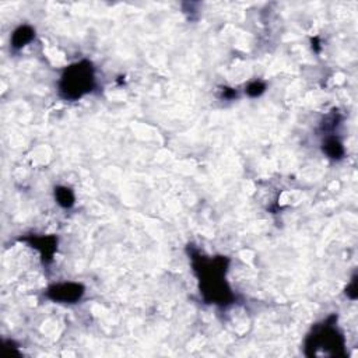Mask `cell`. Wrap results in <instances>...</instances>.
Masks as SVG:
<instances>
[{"instance_id": "obj_1", "label": "cell", "mask_w": 358, "mask_h": 358, "mask_svg": "<svg viewBox=\"0 0 358 358\" xmlns=\"http://www.w3.org/2000/svg\"><path fill=\"white\" fill-rule=\"evenodd\" d=\"M94 86V73L91 63L80 62L67 67L62 76L61 91L66 98H80L86 92L91 91Z\"/></svg>"}, {"instance_id": "obj_2", "label": "cell", "mask_w": 358, "mask_h": 358, "mask_svg": "<svg viewBox=\"0 0 358 358\" xmlns=\"http://www.w3.org/2000/svg\"><path fill=\"white\" fill-rule=\"evenodd\" d=\"M83 287L80 284H73V283H66V284H57L49 288L48 295L55 300V301L62 302H74L80 300L83 295Z\"/></svg>"}, {"instance_id": "obj_3", "label": "cell", "mask_w": 358, "mask_h": 358, "mask_svg": "<svg viewBox=\"0 0 358 358\" xmlns=\"http://www.w3.org/2000/svg\"><path fill=\"white\" fill-rule=\"evenodd\" d=\"M34 38V30L28 26L20 27L14 31L13 34V46L14 48H21Z\"/></svg>"}, {"instance_id": "obj_4", "label": "cell", "mask_w": 358, "mask_h": 358, "mask_svg": "<svg viewBox=\"0 0 358 358\" xmlns=\"http://www.w3.org/2000/svg\"><path fill=\"white\" fill-rule=\"evenodd\" d=\"M323 151L328 154L329 157H332V158H342V155L344 153L343 146L336 138H330V140H328L326 143L323 144Z\"/></svg>"}, {"instance_id": "obj_5", "label": "cell", "mask_w": 358, "mask_h": 358, "mask_svg": "<svg viewBox=\"0 0 358 358\" xmlns=\"http://www.w3.org/2000/svg\"><path fill=\"white\" fill-rule=\"evenodd\" d=\"M55 196H56L57 203L62 207H72L74 205V196H73L72 190L67 188H57L55 189Z\"/></svg>"}, {"instance_id": "obj_6", "label": "cell", "mask_w": 358, "mask_h": 358, "mask_svg": "<svg viewBox=\"0 0 358 358\" xmlns=\"http://www.w3.org/2000/svg\"><path fill=\"white\" fill-rule=\"evenodd\" d=\"M263 91H265V86H263L262 83H252V84H249L248 88H246V92H248L251 97H257V95H261Z\"/></svg>"}]
</instances>
